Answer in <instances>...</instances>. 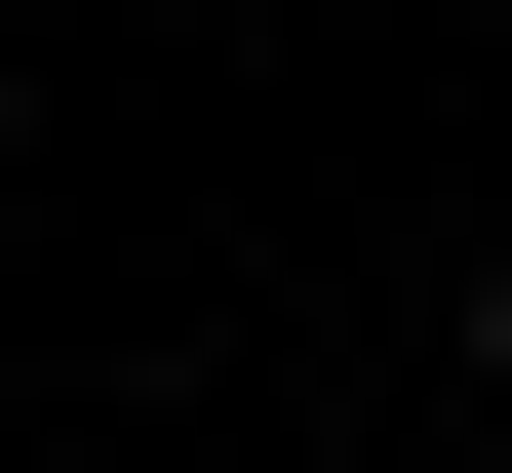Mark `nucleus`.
Wrapping results in <instances>:
<instances>
[{
	"label": "nucleus",
	"instance_id": "nucleus-1",
	"mask_svg": "<svg viewBox=\"0 0 512 473\" xmlns=\"http://www.w3.org/2000/svg\"><path fill=\"white\" fill-rule=\"evenodd\" d=\"M473 395H512V237H473Z\"/></svg>",
	"mask_w": 512,
	"mask_h": 473
}]
</instances>
